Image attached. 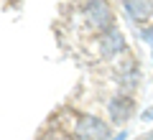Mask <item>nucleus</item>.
I'll list each match as a JSON object with an SVG mask.
<instances>
[{"label":"nucleus","mask_w":153,"mask_h":140,"mask_svg":"<svg viewBox=\"0 0 153 140\" xmlns=\"http://www.w3.org/2000/svg\"><path fill=\"white\" fill-rule=\"evenodd\" d=\"M123 5H125L130 21L135 23H146L153 16V0H123Z\"/></svg>","instance_id":"obj_4"},{"label":"nucleus","mask_w":153,"mask_h":140,"mask_svg":"<svg viewBox=\"0 0 153 140\" xmlns=\"http://www.w3.org/2000/svg\"><path fill=\"white\" fill-rule=\"evenodd\" d=\"M133 107H135L133 99L125 97V94H120V97H115L112 102H110V115H112L115 122H125V120L133 115Z\"/></svg>","instance_id":"obj_5"},{"label":"nucleus","mask_w":153,"mask_h":140,"mask_svg":"<svg viewBox=\"0 0 153 140\" xmlns=\"http://www.w3.org/2000/svg\"><path fill=\"white\" fill-rule=\"evenodd\" d=\"M123 49H125V38H123L120 31H115V28L102 31V38H100V51H102V56H115V54H120Z\"/></svg>","instance_id":"obj_3"},{"label":"nucleus","mask_w":153,"mask_h":140,"mask_svg":"<svg viewBox=\"0 0 153 140\" xmlns=\"http://www.w3.org/2000/svg\"><path fill=\"white\" fill-rule=\"evenodd\" d=\"M59 140H66V138H59Z\"/></svg>","instance_id":"obj_8"},{"label":"nucleus","mask_w":153,"mask_h":140,"mask_svg":"<svg viewBox=\"0 0 153 140\" xmlns=\"http://www.w3.org/2000/svg\"><path fill=\"white\" fill-rule=\"evenodd\" d=\"M87 21L94 31H107L112 26V13H110L105 0H92L87 5Z\"/></svg>","instance_id":"obj_2"},{"label":"nucleus","mask_w":153,"mask_h":140,"mask_svg":"<svg viewBox=\"0 0 153 140\" xmlns=\"http://www.w3.org/2000/svg\"><path fill=\"white\" fill-rule=\"evenodd\" d=\"M146 38H151V41H153V31H146Z\"/></svg>","instance_id":"obj_6"},{"label":"nucleus","mask_w":153,"mask_h":140,"mask_svg":"<svg viewBox=\"0 0 153 140\" xmlns=\"http://www.w3.org/2000/svg\"><path fill=\"white\" fill-rule=\"evenodd\" d=\"M140 140H153V135H146V138H140Z\"/></svg>","instance_id":"obj_7"},{"label":"nucleus","mask_w":153,"mask_h":140,"mask_svg":"<svg viewBox=\"0 0 153 140\" xmlns=\"http://www.w3.org/2000/svg\"><path fill=\"white\" fill-rule=\"evenodd\" d=\"M107 138H110V127L94 115L79 117L74 127V140H107Z\"/></svg>","instance_id":"obj_1"}]
</instances>
